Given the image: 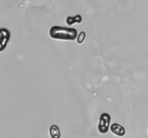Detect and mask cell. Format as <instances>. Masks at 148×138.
I'll return each instance as SVG.
<instances>
[{
	"instance_id": "obj_2",
	"label": "cell",
	"mask_w": 148,
	"mask_h": 138,
	"mask_svg": "<svg viewBox=\"0 0 148 138\" xmlns=\"http://www.w3.org/2000/svg\"><path fill=\"white\" fill-rule=\"evenodd\" d=\"M110 122H111V116L108 113L101 114L99 118L98 129L101 133L106 134L109 130Z\"/></svg>"
},
{
	"instance_id": "obj_6",
	"label": "cell",
	"mask_w": 148,
	"mask_h": 138,
	"mask_svg": "<svg viewBox=\"0 0 148 138\" xmlns=\"http://www.w3.org/2000/svg\"><path fill=\"white\" fill-rule=\"evenodd\" d=\"M82 22V17L80 15H76L75 17H68L66 18V23L69 25H72L74 23H80Z\"/></svg>"
},
{
	"instance_id": "obj_7",
	"label": "cell",
	"mask_w": 148,
	"mask_h": 138,
	"mask_svg": "<svg viewBox=\"0 0 148 138\" xmlns=\"http://www.w3.org/2000/svg\"><path fill=\"white\" fill-rule=\"evenodd\" d=\"M85 37H86V34H85V32H81L77 36V43L79 44H81V43H83L85 39Z\"/></svg>"
},
{
	"instance_id": "obj_5",
	"label": "cell",
	"mask_w": 148,
	"mask_h": 138,
	"mask_svg": "<svg viewBox=\"0 0 148 138\" xmlns=\"http://www.w3.org/2000/svg\"><path fill=\"white\" fill-rule=\"evenodd\" d=\"M49 135L51 138H60L61 132L57 125L53 124L49 128Z\"/></svg>"
},
{
	"instance_id": "obj_1",
	"label": "cell",
	"mask_w": 148,
	"mask_h": 138,
	"mask_svg": "<svg viewBox=\"0 0 148 138\" xmlns=\"http://www.w3.org/2000/svg\"><path fill=\"white\" fill-rule=\"evenodd\" d=\"M50 37L56 40H74L77 37V31L75 28L53 26L49 31Z\"/></svg>"
},
{
	"instance_id": "obj_3",
	"label": "cell",
	"mask_w": 148,
	"mask_h": 138,
	"mask_svg": "<svg viewBox=\"0 0 148 138\" xmlns=\"http://www.w3.org/2000/svg\"><path fill=\"white\" fill-rule=\"evenodd\" d=\"M10 38V32L7 29H0V52L6 48Z\"/></svg>"
},
{
	"instance_id": "obj_4",
	"label": "cell",
	"mask_w": 148,
	"mask_h": 138,
	"mask_svg": "<svg viewBox=\"0 0 148 138\" xmlns=\"http://www.w3.org/2000/svg\"><path fill=\"white\" fill-rule=\"evenodd\" d=\"M110 130L113 134L119 137H124L126 134V129L123 126L118 123H114L110 126Z\"/></svg>"
}]
</instances>
